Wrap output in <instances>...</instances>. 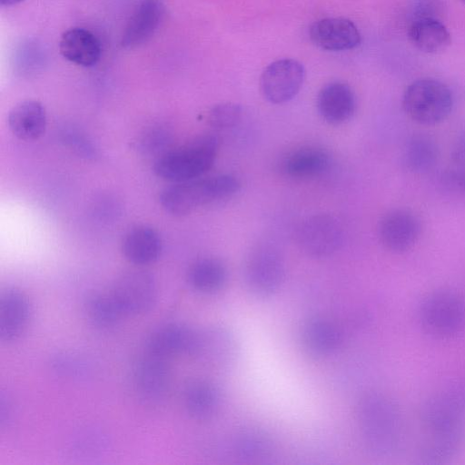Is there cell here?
<instances>
[{
    "instance_id": "cell-34",
    "label": "cell",
    "mask_w": 465,
    "mask_h": 465,
    "mask_svg": "<svg viewBox=\"0 0 465 465\" xmlns=\"http://www.w3.org/2000/svg\"><path fill=\"white\" fill-rule=\"evenodd\" d=\"M65 141L80 154H84L87 157L94 154L93 147L89 141H87L84 136L79 135L78 133L74 131L66 133Z\"/></svg>"
},
{
    "instance_id": "cell-28",
    "label": "cell",
    "mask_w": 465,
    "mask_h": 465,
    "mask_svg": "<svg viewBox=\"0 0 465 465\" xmlns=\"http://www.w3.org/2000/svg\"><path fill=\"white\" fill-rule=\"evenodd\" d=\"M84 309L90 324L102 331L117 326L124 314L111 294L89 295L84 301Z\"/></svg>"
},
{
    "instance_id": "cell-8",
    "label": "cell",
    "mask_w": 465,
    "mask_h": 465,
    "mask_svg": "<svg viewBox=\"0 0 465 465\" xmlns=\"http://www.w3.org/2000/svg\"><path fill=\"white\" fill-rule=\"evenodd\" d=\"M295 240L304 254L314 259H323L341 248L344 230L341 222L332 214L315 213L299 223Z\"/></svg>"
},
{
    "instance_id": "cell-31",
    "label": "cell",
    "mask_w": 465,
    "mask_h": 465,
    "mask_svg": "<svg viewBox=\"0 0 465 465\" xmlns=\"http://www.w3.org/2000/svg\"><path fill=\"white\" fill-rule=\"evenodd\" d=\"M242 116L241 104L232 102L213 105L207 114L209 125L215 130H226L236 126Z\"/></svg>"
},
{
    "instance_id": "cell-20",
    "label": "cell",
    "mask_w": 465,
    "mask_h": 465,
    "mask_svg": "<svg viewBox=\"0 0 465 465\" xmlns=\"http://www.w3.org/2000/svg\"><path fill=\"white\" fill-rule=\"evenodd\" d=\"M341 341L339 328L322 317L310 318L301 330V342L304 351L316 359L334 354L341 347Z\"/></svg>"
},
{
    "instance_id": "cell-17",
    "label": "cell",
    "mask_w": 465,
    "mask_h": 465,
    "mask_svg": "<svg viewBox=\"0 0 465 465\" xmlns=\"http://www.w3.org/2000/svg\"><path fill=\"white\" fill-rule=\"evenodd\" d=\"M28 297L16 288H7L0 294V340L12 342L24 333L30 321Z\"/></svg>"
},
{
    "instance_id": "cell-13",
    "label": "cell",
    "mask_w": 465,
    "mask_h": 465,
    "mask_svg": "<svg viewBox=\"0 0 465 465\" xmlns=\"http://www.w3.org/2000/svg\"><path fill=\"white\" fill-rule=\"evenodd\" d=\"M420 223L411 212L396 209L385 213L378 224V235L382 245L394 252L411 249L420 234Z\"/></svg>"
},
{
    "instance_id": "cell-9",
    "label": "cell",
    "mask_w": 465,
    "mask_h": 465,
    "mask_svg": "<svg viewBox=\"0 0 465 465\" xmlns=\"http://www.w3.org/2000/svg\"><path fill=\"white\" fill-rule=\"evenodd\" d=\"M111 295L124 314L144 313L156 302L157 282L147 271L131 270L115 280Z\"/></svg>"
},
{
    "instance_id": "cell-12",
    "label": "cell",
    "mask_w": 465,
    "mask_h": 465,
    "mask_svg": "<svg viewBox=\"0 0 465 465\" xmlns=\"http://www.w3.org/2000/svg\"><path fill=\"white\" fill-rule=\"evenodd\" d=\"M133 385L138 398L146 403L163 400L170 385L166 359L146 351L134 364Z\"/></svg>"
},
{
    "instance_id": "cell-18",
    "label": "cell",
    "mask_w": 465,
    "mask_h": 465,
    "mask_svg": "<svg viewBox=\"0 0 465 465\" xmlns=\"http://www.w3.org/2000/svg\"><path fill=\"white\" fill-rule=\"evenodd\" d=\"M163 14L162 0H141L124 30L122 46L134 48L147 42L157 31Z\"/></svg>"
},
{
    "instance_id": "cell-36",
    "label": "cell",
    "mask_w": 465,
    "mask_h": 465,
    "mask_svg": "<svg viewBox=\"0 0 465 465\" xmlns=\"http://www.w3.org/2000/svg\"><path fill=\"white\" fill-rule=\"evenodd\" d=\"M456 157L459 161L465 163V138L460 142L458 148L456 149Z\"/></svg>"
},
{
    "instance_id": "cell-27",
    "label": "cell",
    "mask_w": 465,
    "mask_h": 465,
    "mask_svg": "<svg viewBox=\"0 0 465 465\" xmlns=\"http://www.w3.org/2000/svg\"><path fill=\"white\" fill-rule=\"evenodd\" d=\"M227 278L228 271L225 264L213 257L195 261L187 272L189 285L194 291L204 294L219 292L225 285Z\"/></svg>"
},
{
    "instance_id": "cell-22",
    "label": "cell",
    "mask_w": 465,
    "mask_h": 465,
    "mask_svg": "<svg viewBox=\"0 0 465 465\" xmlns=\"http://www.w3.org/2000/svg\"><path fill=\"white\" fill-rule=\"evenodd\" d=\"M59 50L64 58L84 67L95 65L102 54L99 39L83 27L64 31L59 41Z\"/></svg>"
},
{
    "instance_id": "cell-25",
    "label": "cell",
    "mask_w": 465,
    "mask_h": 465,
    "mask_svg": "<svg viewBox=\"0 0 465 465\" xmlns=\"http://www.w3.org/2000/svg\"><path fill=\"white\" fill-rule=\"evenodd\" d=\"M222 400L220 388L207 380L193 381L183 391L186 411L195 420H204L213 418L219 411Z\"/></svg>"
},
{
    "instance_id": "cell-7",
    "label": "cell",
    "mask_w": 465,
    "mask_h": 465,
    "mask_svg": "<svg viewBox=\"0 0 465 465\" xmlns=\"http://www.w3.org/2000/svg\"><path fill=\"white\" fill-rule=\"evenodd\" d=\"M420 419L425 430L465 428V380L450 381L430 394Z\"/></svg>"
},
{
    "instance_id": "cell-6",
    "label": "cell",
    "mask_w": 465,
    "mask_h": 465,
    "mask_svg": "<svg viewBox=\"0 0 465 465\" xmlns=\"http://www.w3.org/2000/svg\"><path fill=\"white\" fill-rule=\"evenodd\" d=\"M452 105L453 98L449 87L432 78L412 82L402 97L405 113L411 119L423 125H434L445 120Z\"/></svg>"
},
{
    "instance_id": "cell-24",
    "label": "cell",
    "mask_w": 465,
    "mask_h": 465,
    "mask_svg": "<svg viewBox=\"0 0 465 465\" xmlns=\"http://www.w3.org/2000/svg\"><path fill=\"white\" fill-rule=\"evenodd\" d=\"M12 134L25 141L38 139L45 131L47 117L44 105L36 100H25L15 104L7 117Z\"/></svg>"
},
{
    "instance_id": "cell-21",
    "label": "cell",
    "mask_w": 465,
    "mask_h": 465,
    "mask_svg": "<svg viewBox=\"0 0 465 465\" xmlns=\"http://www.w3.org/2000/svg\"><path fill=\"white\" fill-rule=\"evenodd\" d=\"M331 163V156L324 149L302 146L289 152L282 158L281 170L289 178L307 180L325 173Z\"/></svg>"
},
{
    "instance_id": "cell-14",
    "label": "cell",
    "mask_w": 465,
    "mask_h": 465,
    "mask_svg": "<svg viewBox=\"0 0 465 465\" xmlns=\"http://www.w3.org/2000/svg\"><path fill=\"white\" fill-rule=\"evenodd\" d=\"M311 41L327 51L351 50L361 44V33L354 23L343 17H325L315 21L309 29Z\"/></svg>"
},
{
    "instance_id": "cell-16",
    "label": "cell",
    "mask_w": 465,
    "mask_h": 465,
    "mask_svg": "<svg viewBox=\"0 0 465 465\" xmlns=\"http://www.w3.org/2000/svg\"><path fill=\"white\" fill-rule=\"evenodd\" d=\"M320 116L328 124L339 125L348 122L356 110V97L351 86L335 81L321 88L316 99Z\"/></svg>"
},
{
    "instance_id": "cell-19",
    "label": "cell",
    "mask_w": 465,
    "mask_h": 465,
    "mask_svg": "<svg viewBox=\"0 0 465 465\" xmlns=\"http://www.w3.org/2000/svg\"><path fill=\"white\" fill-rule=\"evenodd\" d=\"M197 330L182 323H167L155 329L148 337L147 352L166 359L179 353L193 354Z\"/></svg>"
},
{
    "instance_id": "cell-11",
    "label": "cell",
    "mask_w": 465,
    "mask_h": 465,
    "mask_svg": "<svg viewBox=\"0 0 465 465\" xmlns=\"http://www.w3.org/2000/svg\"><path fill=\"white\" fill-rule=\"evenodd\" d=\"M192 355L215 368L227 370L238 358V341L234 333L226 327L208 326L197 330L195 347Z\"/></svg>"
},
{
    "instance_id": "cell-26",
    "label": "cell",
    "mask_w": 465,
    "mask_h": 465,
    "mask_svg": "<svg viewBox=\"0 0 465 465\" xmlns=\"http://www.w3.org/2000/svg\"><path fill=\"white\" fill-rule=\"evenodd\" d=\"M408 35L416 48L428 54L441 52L450 44L448 28L436 17L415 19Z\"/></svg>"
},
{
    "instance_id": "cell-32",
    "label": "cell",
    "mask_w": 465,
    "mask_h": 465,
    "mask_svg": "<svg viewBox=\"0 0 465 465\" xmlns=\"http://www.w3.org/2000/svg\"><path fill=\"white\" fill-rule=\"evenodd\" d=\"M171 141L172 137L168 130L162 126H153L141 135L137 147L143 154L157 155L158 158L169 151Z\"/></svg>"
},
{
    "instance_id": "cell-1",
    "label": "cell",
    "mask_w": 465,
    "mask_h": 465,
    "mask_svg": "<svg viewBox=\"0 0 465 465\" xmlns=\"http://www.w3.org/2000/svg\"><path fill=\"white\" fill-rule=\"evenodd\" d=\"M357 421L362 444L371 454L385 458L400 450L404 422L392 398L380 391L366 392L357 405Z\"/></svg>"
},
{
    "instance_id": "cell-3",
    "label": "cell",
    "mask_w": 465,
    "mask_h": 465,
    "mask_svg": "<svg viewBox=\"0 0 465 465\" xmlns=\"http://www.w3.org/2000/svg\"><path fill=\"white\" fill-rule=\"evenodd\" d=\"M218 149L217 136L213 134L199 135L156 158L153 172L158 177L173 183L200 178L213 167Z\"/></svg>"
},
{
    "instance_id": "cell-23",
    "label": "cell",
    "mask_w": 465,
    "mask_h": 465,
    "mask_svg": "<svg viewBox=\"0 0 465 465\" xmlns=\"http://www.w3.org/2000/svg\"><path fill=\"white\" fill-rule=\"evenodd\" d=\"M121 249L124 258L131 263L147 265L160 257L163 243L159 233L153 228L138 225L126 232Z\"/></svg>"
},
{
    "instance_id": "cell-2",
    "label": "cell",
    "mask_w": 465,
    "mask_h": 465,
    "mask_svg": "<svg viewBox=\"0 0 465 465\" xmlns=\"http://www.w3.org/2000/svg\"><path fill=\"white\" fill-rule=\"evenodd\" d=\"M241 188L239 180L231 174H217L186 182L174 183L165 187L159 200L169 213L183 216L195 210L236 194Z\"/></svg>"
},
{
    "instance_id": "cell-29",
    "label": "cell",
    "mask_w": 465,
    "mask_h": 465,
    "mask_svg": "<svg viewBox=\"0 0 465 465\" xmlns=\"http://www.w3.org/2000/svg\"><path fill=\"white\" fill-rule=\"evenodd\" d=\"M235 456L244 461H259L270 458L274 446L270 436L261 430L249 429L239 432L232 440Z\"/></svg>"
},
{
    "instance_id": "cell-10",
    "label": "cell",
    "mask_w": 465,
    "mask_h": 465,
    "mask_svg": "<svg viewBox=\"0 0 465 465\" xmlns=\"http://www.w3.org/2000/svg\"><path fill=\"white\" fill-rule=\"evenodd\" d=\"M305 79L303 64L292 58H282L269 64L260 78L263 98L271 104H282L292 100Z\"/></svg>"
},
{
    "instance_id": "cell-4",
    "label": "cell",
    "mask_w": 465,
    "mask_h": 465,
    "mask_svg": "<svg viewBox=\"0 0 465 465\" xmlns=\"http://www.w3.org/2000/svg\"><path fill=\"white\" fill-rule=\"evenodd\" d=\"M417 320L421 330L433 339L455 338L465 330V300L450 289L430 292L418 304Z\"/></svg>"
},
{
    "instance_id": "cell-15",
    "label": "cell",
    "mask_w": 465,
    "mask_h": 465,
    "mask_svg": "<svg viewBox=\"0 0 465 465\" xmlns=\"http://www.w3.org/2000/svg\"><path fill=\"white\" fill-rule=\"evenodd\" d=\"M465 443V428L426 430L419 445L420 464L441 465L449 462L461 450Z\"/></svg>"
},
{
    "instance_id": "cell-5",
    "label": "cell",
    "mask_w": 465,
    "mask_h": 465,
    "mask_svg": "<svg viewBox=\"0 0 465 465\" xmlns=\"http://www.w3.org/2000/svg\"><path fill=\"white\" fill-rule=\"evenodd\" d=\"M285 274V259L278 245L263 241L252 248L244 264V280L253 296H272L282 285Z\"/></svg>"
},
{
    "instance_id": "cell-38",
    "label": "cell",
    "mask_w": 465,
    "mask_h": 465,
    "mask_svg": "<svg viewBox=\"0 0 465 465\" xmlns=\"http://www.w3.org/2000/svg\"><path fill=\"white\" fill-rule=\"evenodd\" d=\"M465 3V0H462Z\"/></svg>"
},
{
    "instance_id": "cell-35",
    "label": "cell",
    "mask_w": 465,
    "mask_h": 465,
    "mask_svg": "<svg viewBox=\"0 0 465 465\" xmlns=\"http://www.w3.org/2000/svg\"><path fill=\"white\" fill-rule=\"evenodd\" d=\"M448 179L454 186L465 191V172L451 173Z\"/></svg>"
},
{
    "instance_id": "cell-30",
    "label": "cell",
    "mask_w": 465,
    "mask_h": 465,
    "mask_svg": "<svg viewBox=\"0 0 465 465\" xmlns=\"http://www.w3.org/2000/svg\"><path fill=\"white\" fill-rule=\"evenodd\" d=\"M403 158L404 164L410 171L426 172L437 162L438 148L430 138L415 136L408 143Z\"/></svg>"
},
{
    "instance_id": "cell-37",
    "label": "cell",
    "mask_w": 465,
    "mask_h": 465,
    "mask_svg": "<svg viewBox=\"0 0 465 465\" xmlns=\"http://www.w3.org/2000/svg\"><path fill=\"white\" fill-rule=\"evenodd\" d=\"M23 1L24 0H0V5L2 6H13Z\"/></svg>"
},
{
    "instance_id": "cell-33",
    "label": "cell",
    "mask_w": 465,
    "mask_h": 465,
    "mask_svg": "<svg viewBox=\"0 0 465 465\" xmlns=\"http://www.w3.org/2000/svg\"><path fill=\"white\" fill-rule=\"evenodd\" d=\"M35 44V42H26L18 50L17 68L23 74H31L37 72L44 64L43 50Z\"/></svg>"
}]
</instances>
